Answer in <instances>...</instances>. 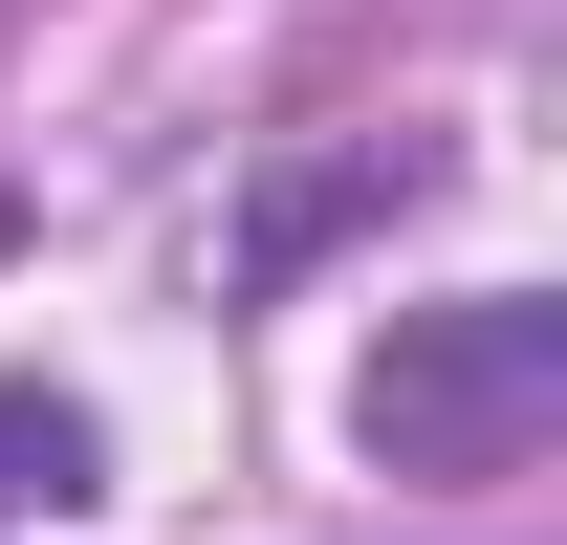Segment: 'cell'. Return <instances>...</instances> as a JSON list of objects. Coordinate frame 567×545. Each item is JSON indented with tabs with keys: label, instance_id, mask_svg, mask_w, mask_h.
<instances>
[{
	"label": "cell",
	"instance_id": "6da1fadb",
	"mask_svg": "<svg viewBox=\"0 0 567 545\" xmlns=\"http://www.w3.org/2000/svg\"><path fill=\"white\" fill-rule=\"evenodd\" d=\"M350 436L393 480H502L567 436V306L546 284H481V306H393L350 371Z\"/></svg>",
	"mask_w": 567,
	"mask_h": 545
},
{
	"label": "cell",
	"instance_id": "7a4b0ae2",
	"mask_svg": "<svg viewBox=\"0 0 567 545\" xmlns=\"http://www.w3.org/2000/svg\"><path fill=\"white\" fill-rule=\"evenodd\" d=\"M393 197H436V153L415 132H371V153H306V175H262V218H240V284H306L350 218H393Z\"/></svg>",
	"mask_w": 567,
	"mask_h": 545
},
{
	"label": "cell",
	"instance_id": "3957f363",
	"mask_svg": "<svg viewBox=\"0 0 567 545\" xmlns=\"http://www.w3.org/2000/svg\"><path fill=\"white\" fill-rule=\"evenodd\" d=\"M44 502H87V414L0 371V524H44Z\"/></svg>",
	"mask_w": 567,
	"mask_h": 545
},
{
	"label": "cell",
	"instance_id": "277c9868",
	"mask_svg": "<svg viewBox=\"0 0 567 545\" xmlns=\"http://www.w3.org/2000/svg\"><path fill=\"white\" fill-rule=\"evenodd\" d=\"M0 263H22V197H0Z\"/></svg>",
	"mask_w": 567,
	"mask_h": 545
}]
</instances>
